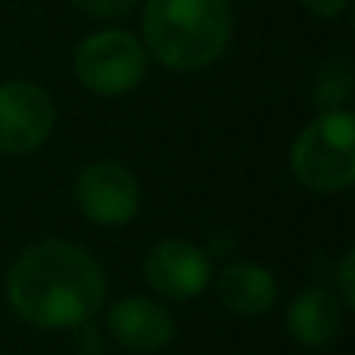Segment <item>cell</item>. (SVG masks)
Returning <instances> with one entry per match:
<instances>
[{"instance_id": "6da1fadb", "label": "cell", "mask_w": 355, "mask_h": 355, "mask_svg": "<svg viewBox=\"0 0 355 355\" xmlns=\"http://www.w3.org/2000/svg\"><path fill=\"white\" fill-rule=\"evenodd\" d=\"M3 296L22 324L44 334H72L100 318L110 281L87 246L47 237L28 243L6 268Z\"/></svg>"}, {"instance_id": "7a4b0ae2", "label": "cell", "mask_w": 355, "mask_h": 355, "mask_svg": "<svg viewBox=\"0 0 355 355\" xmlns=\"http://www.w3.org/2000/svg\"><path fill=\"white\" fill-rule=\"evenodd\" d=\"M231 0H144L141 41L168 72H202L231 47Z\"/></svg>"}, {"instance_id": "3957f363", "label": "cell", "mask_w": 355, "mask_h": 355, "mask_svg": "<svg viewBox=\"0 0 355 355\" xmlns=\"http://www.w3.org/2000/svg\"><path fill=\"white\" fill-rule=\"evenodd\" d=\"M290 172L312 193H346L355 187V112L321 110L290 144Z\"/></svg>"}, {"instance_id": "277c9868", "label": "cell", "mask_w": 355, "mask_h": 355, "mask_svg": "<svg viewBox=\"0 0 355 355\" xmlns=\"http://www.w3.org/2000/svg\"><path fill=\"white\" fill-rule=\"evenodd\" d=\"M72 69L78 85L94 97H125L147 78L150 53L128 28H100L75 47Z\"/></svg>"}, {"instance_id": "5b68a950", "label": "cell", "mask_w": 355, "mask_h": 355, "mask_svg": "<svg viewBox=\"0 0 355 355\" xmlns=\"http://www.w3.org/2000/svg\"><path fill=\"white\" fill-rule=\"evenodd\" d=\"M72 196L78 212L97 227H128L141 215V178L116 159H94L75 175Z\"/></svg>"}, {"instance_id": "8992f818", "label": "cell", "mask_w": 355, "mask_h": 355, "mask_svg": "<svg viewBox=\"0 0 355 355\" xmlns=\"http://www.w3.org/2000/svg\"><path fill=\"white\" fill-rule=\"evenodd\" d=\"M141 275L156 300L162 302H193L212 290L215 262L206 246L184 237H162L147 250Z\"/></svg>"}, {"instance_id": "52a82bcc", "label": "cell", "mask_w": 355, "mask_h": 355, "mask_svg": "<svg viewBox=\"0 0 355 355\" xmlns=\"http://www.w3.org/2000/svg\"><path fill=\"white\" fill-rule=\"evenodd\" d=\"M56 103L47 87L28 78L0 81V156H28L50 141Z\"/></svg>"}, {"instance_id": "ba28073f", "label": "cell", "mask_w": 355, "mask_h": 355, "mask_svg": "<svg viewBox=\"0 0 355 355\" xmlns=\"http://www.w3.org/2000/svg\"><path fill=\"white\" fill-rule=\"evenodd\" d=\"M103 334L110 343L131 355H159L175 340V315L156 296H119L106 302L103 312Z\"/></svg>"}, {"instance_id": "9c48e42d", "label": "cell", "mask_w": 355, "mask_h": 355, "mask_svg": "<svg viewBox=\"0 0 355 355\" xmlns=\"http://www.w3.org/2000/svg\"><path fill=\"white\" fill-rule=\"evenodd\" d=\"M212 290L218 302L237 318H259L268 315L281 300V284L275 271L252 259H227L221 268H215Z\"/></svg>"}, {"instance_id": "30bf717a", "label": "cell", "mask_w": 355, "mask_h": 355, "mask_svg": "<svg viewBox=\"0 0 355 355\" xmlns=\"http://www.w3.org/2000/svg\"><path fill=\"white\" fill-rule=\"evenodd\" d=\"M346 321V306L327 287H302L284 309V327L290 340L306 349H324L340 337Z\"/></svg>"}, {"instance_id": "8fae6325", "label": "cell", "mask_w": 355, "mask_h": 355, "mask_svg": "<svg viewBox=\"0 0 355 355\" xmlns=\"http://www.w3.org/2000/svg\"><path fill=\"white\" fill-rule=\"evenodd\" d=\"M69 3H72L78 12H85V16L110 22V19L131 16V12L141 6V0H69Z\"/></svg>"}, {"instance_id": "7c38bea8", "label": "cell", "mask_w": 355, "mask_h": 355, "mask_svg": "<svg viewBox=\"0 0 355 355\" xmlns=\"http://www.w3.org/2000/svg\"><path fill=\"white\" fill-rule=\"evenodd\" d=\"M337 290L334 293L340 296V302L346 306V312H355V240L346 246V252L337 262Z\"/></svg>"}, {"instance_id": "4fadbf2b", "label": "cell", "mask_w": 355, "mask_h": 355, "mask_svg": "<svg viewBox=\"0 0 355 355\" xmlns=\"http://www.w3.org/2000/svg\"><path fill=\"white\" fill-rule=\"evenodd\" d=\"M72 334H75V352L78 355H103L106 334L97 331L94 321L91 324H85V327H78V331H72Z\"/></svg>"}, {"instance_id": "5bb4252c", "label": "cell", "mask_w": 355, "mask_h": 355, "mask_svg": "<svg viewBox=\"0 0 355 355\" xmlns=\"http://www.w3.org/2000/svg\"><path fill=\"white\" fill-rule=\"evenodd\" d=\"M349 3L352 0H302V6H306L315 19H337Z\"/></svg>"}, {"instance_id": "9a60e30c", "label": "cell", "mask_w": 355, "mask_h": 355, "mask_svg": "<svg viewBox=\"0 0 355 355\" xmlns=\"http://www.w3.org/2000/svg\"><path fill=\"white\" fill-rule=\"evenodd\" d=\"M352 28H355V0H352Z\"/></svg>"}]
</instances>
